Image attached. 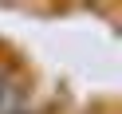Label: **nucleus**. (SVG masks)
Wrapping results in <instances>:
<instances>
[]
</instances>
